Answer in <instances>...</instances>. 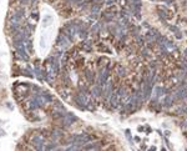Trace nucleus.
<instances>
[{
    "label": "nucleus",
    "mask_w": 187,
    "mask_h": 151,
    "mask_svg": "<svg viewBox=\"0 0 187 151\" xmlns=\"http://www.w3.org/2000/svg\"><path fill=\"white\" fill-rule=\"evenodd\" d=\"M23 15H24V10L23 9H17L13 13V15L10 16V25L11 28L14 29V31H17L21 25V19H23Z\"/></svg>",
    "instance_id": "nucleus-1"
},
{
    "label": "nucleus",
    "mask_w": 187,
    "mask_h": 151,
    "mask_svg": "<svg viewBox=\"0 0 187 151\" xmlns=\"http://www.w3.org/2000/svg\"><path fill=\"white\" fill-rule=\"evenodd\" d=\"M15 45V49L17 51V54H19V56L21 57V59L24 60H28V51H26L25 49V41H17V43H14Z\"/></svg>",
    "instance_id": "nucleus-2"
},
{
    "label": "nucleus",
    "mask_w": 187,
    "mask_h": 151,
    "mask_svg": "<svg viewBox=\"0 0 187 151\" xmlns=\"http://www.w3.org/2000/svg\"><path fill=\"white\" fill-rule=\"evenodd\" d=\"M33 144L34 146L38 150H43V149H45V146H44V139L41 136H39V135H35L33 137Z\"/></svg>",
    "instance_id": "nucleus-3"
},
{
    "label": "nucleus",
    "mask_w": 187,
    "mask_h": 151,
    "mask_svg": "<svg viewBox=\"0 0 187 151\" xmlns=\"http://www.w3.org/2000/svg\"><path fill=\"white\" fill-rule=\"evenodd\" d=\"M75 120H76V117H75L74 115H71V114H65L64 116H62V122H65L66 126H70Z\"/></svg>",
    "instance_id": "nucleus-4"
},
{
    "label": "nucleus",
    "mask_w": 187,
    "mask_h": 151,
    "mask_svg": "<svg viewBox=\"0 0 187 151\" xmlns=\"http://www.w3.org/2000/svg\"><path fill=\"white\" fill-rule=\"evenodd\" d=\"M69 41H70V40L66 38L64 34H60L59 38H57V44H59V46H61V48H66V46H68Z\"/></svg>",
    "instance_id": "nucleus-5"
},
{
    "label": "nucleus",
    "mask_w": 187,
    "mask_h": 151,
    "mask_svg": "<svg viewBox=\"0 0 187 151\" xmlns=\"http://www.w3.org/2000/svg\"><path fill=\"white\" fill-rule=\"evenodd\" d=\"M75 103H76L80 108H82V105H85V103H86V99H85V96H84V94H77L75 96Z\"/></svg>",
    "instance_id": "nucleus-6"
},
{
    "label": "nucleus",
    "mask_w": 187,
    "mask_h": 151,
    "mask_svg": "<svg viewBox=\"0 0 187 151\" xmlns=\"http://www.w3.org/2000/svg\"><path fill=\"white\" fill-rule=\"evenodd\" d=\"M52 139H54L55 141L57 140V139H59V137H61L62 136V131L61 130H54V131H52Z\"/></svg>",
    "instance_id": "nucleus-7"
},
{
    "label": "nucleus",
    "mask_w": 187,
    "mask_h": 151,
    "mask_svg": "<svg viewBox=\"0 0 187 151\" xmlns=\"http://www.w3.org/2000/svg\"><path fill=\"white\" fill-rule=\"evenodd\" d=\"M85 73H86V74H85V76L87 78V80H89L90 82H92V81H93V74L90 71V70H86Z\"/></svg>",
    "instance_id": "nucleus-8"
},
{
    "label": "nucleus",
    "mask_w": 187,
    "mask_h": 151,
    "mask_svg": "<svg viewBox=\"0 0 187 151\" xmlns=\"http://www.w3.org/2000/svg\"><path fill=\"white\" fill-rule=\"evenodd\" d=\"M92 94L95 95V96H99V95H100V87H99V86H95V87H93Z\"/></svg>",
    "instance_id": "nucleus-9"
},
{
    "label": "nucleus",
    "mask_w": 187,
    "mask_h": 151,
    "mask_svg": "<svg viewBox=\"0 0 187 151\" xmlns=\"http://www.w3.org/2000/svg\"><path fill=\"white\" fill-rule=\"evenodd\" d=\"M34 71H35V74H36V76L40 79V80H43V76H41V71H40V70L38 69V68H35L34 69Z\"/></svg>",
    "instance_id": "nucleus-10"
},
{
    "label": "nucleus",
    "mask_w": 187,
    "mask_h": 151,
    "mask_svg": "<svg viewBox=\"0 0 187 151\" xmlns=\"http://www.w3.org/2000/svg\"><path fill=\"white\" fill-rule=\"evenodd\" d=\"M45 149H46V150H52V149H56V145H55V144H50V145L45 146Z\"/></svg>",
    "instance_id": "nucleus-11"
},
{
    "label": "nucleus",
    "mask_w": 187,
    "mask_h": 151,
    "mask_svg": "<svg viewBox=\"0 0 187 151\" xmlns=\"http://www.w3.org/2000/svg\"><path fill=\"white\" fill-rule=\"evenodd\" d=\"M80 36H81L82 39H86L87 33H86V31H84V30H81V31H80Z\"/></svg>",
    "instance_id": "nucleus-12"
},
{
    "label": "nucleus",
    "mask_w": 187,
    "mask_h": 151,
    "mask_svg": "<svg viewBox=\"0 0 187 151\" xmlns=\"http://www.w3.org/2000/svg\"><path fill=\"white\" fill-rule=\"evenodd\" d=\"M95 1H99V0H95Z\"/></svg>",
    "instance_id": "nucleus-13"
}]
</instances>
